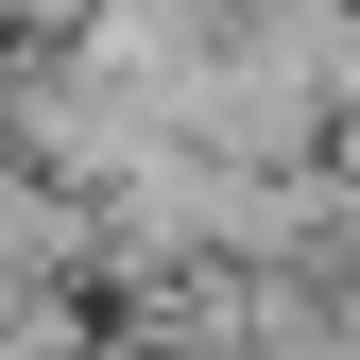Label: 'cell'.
Segmentation results:
<instances>
[{
    "mask_svg": "<svg viewBox=\"0 0 360 360\" xmlns=\"http://www.w3.org/2000/svg\"><path fill=\"white\" fill-rule=\"evenodd\" d=\"M120 360H155V343H120Z\"/></svg>",
    "mask_w": 360,
    "mask_h": 360,
    "instance_id": "1",
    "label": "cell"
}]
</instances>
